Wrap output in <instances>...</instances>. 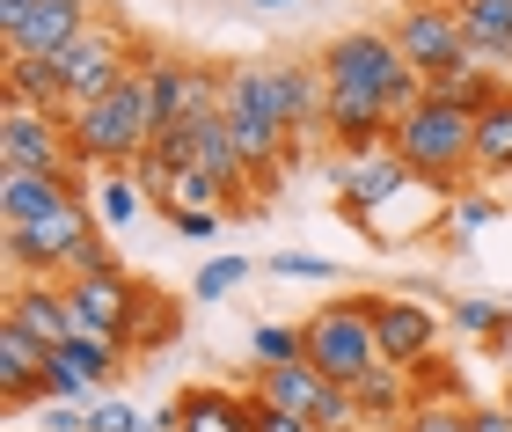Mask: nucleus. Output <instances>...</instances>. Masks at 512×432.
<instances>
[{"mask_svg": "<svg viewBox=\"0 0 512 432\" xmlns=\"http://www.w3.org/2000/svg\"><path fill=\"white\" fill-rule=\"evenodd\" d=\"M388 147L403 154V169L417 176V184H432V191H447V198L476 191V184H469V176H476V118H469L461 103L425 96L403 125L388 132Z\"/></svg>", "mask_w": 512, "mask_h": 432, "instance_id": "obj_1", "label": "nucleus"}, {"mask_svg": "<svg viewBox=\"0 0 512 432\" xmlns=\"http://www.w3.org/2000/svg\"><path fill=\"white\" fill-rule=\"evenodd\" d=\"M322 81H330V88H359V96H388L395 125L425 103V74L403 66V52H395L388 30H344V37H330V44H322Z\"/></svg>", "mask_w": 512, "mask_h": 432, "instance_id": "obj_2", "label": "nucleus"}, {"mask_svg": "<svg viewBox=\"0 0 512 432\" xmlns=\"http://www.w3.org/2000/svg\"><path fill=\"white\" fill-rule=\"evenodd\" d=\"M300 345H308V367L330 374L337 389H359L381 359V337H374V293H344V301H322L308 323H300Z\"/></svg>", "mask_w": 512, "mask_h": 432, "instance_id": "obj_3", "label": "nucleus"}, {"mask_svg": "<svg viewBox=\"0 0 512 432\" xmlns=\"http://www.w3.org/2000/svg\"><path fill=\"white\" fill-rule=\"evenodd\" d=\"M74 147H81V169H132L139 154L154 147V118H147V88H139V74L125 88H110L103 103L74 110Z\"/></svg>", "mask_w": 512, "mask_h": 432, "instance_id": "obj_4", "label": "nucleus"}, {"mask_svg": "<svg viewBox=\"0 0 512 432\" xmlns=\"http://www.w3.org/2000/svg\"><path fill=\"white\" fill-rule=\"evenodd\" d=\"M249 396L271 403V411H286V418H308L315 432H359L352 389H337L308 359H293V367H249Z\"/></svg>", "mask_w": 512, "mask_h": 432, "instance_id": "obj_5", "label": "nucleus"}, {"mask_svg": "<svg viewBox=\"0 0 512 432\" xmlns=\"http://www.w3.org/2000/svg\"><path fill=\"white\" fill-rule=\"evenodd\" d=\"M59 74H66V103L88 110V103H103L110 88H125V81L139 74V37L125 30L118 15H96V22L81 30V44L59 59Z\"/></svg>", "mask_w": 512, "mask_h": 432, "instance_id": "obj_6", "label": "nucleus"}, {"mask_svg": "<svg viewBox=\"0 0 512 432\" xmlns=\"http://www.w3.org/2000/svg\"><path fill=\"white\" fill-rule=\"evenodd\" d=\"M0 169H37V176H88L81 147H74V118H52V110H0Z\"/></svg>", "mask_w": 512, "mask_h": 432, "instance_id": "obj_7", "label": "nucleus"}, {"mask_svg": "<svg viewBox=\"0 0 512 432\" xmlns=\"http://www.w3.org/2000/svg\"><path fill=\"white\" fill-rule=\"evenodd\" d=\"M395 52H403V66H417L425 81L454 74V66H476L469 59V37H461V15L454 0H403V15H395Z\"/></svg>", "mask_w": 512, "mask_h": 432, "instance_id": "obj_8", "label": "nucleus"}, {"mask_svg": "<svg viewBox=\"0 0 512 432\" xmlns=\"http://www.w3.org/2000/svg\"><path fill=\"white\" fill-rule=\"evenodd\" d=\"M447 213H454V198L447 191H432V184H410L395 191V198H381L374 213L359 220V235L374 242V249H403V242H425V235H447Z\"/></svg>", "mask_w": 512, "mask_h": 432, "instance_id": "obj_9", "label": "nucleus"}, {"mask_svg": "<svg viewBox=\"0 0 512 432\" xmlns=\"http://www.w3.org/2000/svg\"><path fill=\"white\" fill-rule=\"evenodd\" d=\"M374 337H381V359L388 367H425L439 352V308L417 301V293H374Z\"/></svg>", "mask_w": 512, "mask_h": 432, "instance_id": "obj_10", "label": "nucleus"}, {"mask_svg": "<svg viewBox=\"0 0 512 432\" xmlns=\"http://www.w3.org/2000/svg\"><path fill=\"white\" fill-rule=\"evenodd\" d=\"M410 184V169H403V154L395 147H359V154H337V213L344 220H366L381 206V198H395Z\"/></svg>", "mask_w": 512, "mask_h": 432, "instance_id": "obj_11", "label": "nucleus"}, {"mask_svg": "<svg viewBox=\"0 0 512 432\" xmlns=\"http://www.w3.org/2000/svg\"><path fill=\"white\" fill-rule=\"evenodd\" d=\"M8 323H22L44 352H59L66 337L81 330L74 323V301H66L59 279H8Z\"/></svg>", "mask_w": 512, "mask_h": 432, "instance_id": "obj_12", "label": "nucleus"}, {"mask_svg": "<svg viewBox=\"0 0 512 432\" xmlns=\"http://www.w3.org/2000/svg\"><path fill=\"white\" fill-rule=\"evenodd\" d=\"M132 286H139V279H125V271H103V279H66L74 323H81L88 337H110V345H118V337H125V315H132Z\"/></svg>", "mask_w": 512, "mask_h": 432, "instance_id": "obj_13", "label": "nucleus"}, {"mask_svg": "<svg viewBox=\"0 0 512 432\" xmlns=\"http://www.w3.org/2000/svg\"><path fill=\"white\" fill-rule=\"evenodd\" d=\"M66 191H88V176H37V169H0V227H30L59 206Z\"/></svg>", "mask_w": 512, "mask_h": 432, "instance_id": "obj_14", "label": "nucleus"}, {"mask_svg": "<svg viewBox=\"0 0 512 432\" xmlns=\"http://www.w3.org/2000/svg\"><path fill=\"white\" fill-rule=\"evenodd\" d=\"M176 330H183V308L169 301L161 286H147L139 279L132 286V315H125V359H147V352H161V345H176Z\"/></svg>", "mask_w": 512, "mask_h": 432, "instance_id": "obj_15", "label": "nucleus"}, {"mask_svg": "<svg viewBox=\"0 0 512 432\" xmlns=\"http://www.w3.org/2000/svg\"><path fill=\"white\" fill-rule=\"evenodd\" d=\"M0 96L22 103V110H52V118H74L59 59H15V52H8V66H0Z\"/></svg>", "mask_w": 512, "mask_h": 432, "instance_id": "obj_16", "label": "nucleus"}, {"mask_svg": "<svg viewBox=\"0 0 512 432\" xmlns=\"http://www.w3.org/2000/svg\"><path fill=\"white\" fill-rule=\"evenodd\" d=\"M183 432H249V389H220V381H191L176 396Z\"/></svg>", "mask_w": 512, "mask_h": 432, "instance_id": "obj_17", "label": "nucleus"}, {"mask_svg": "<svg viewBox=\"0 0 512 432\" xmlns=\"http://www.w3.org/2000/svg\"><path fill=\"white\" fill-rule=\"evenodd\" d=\"M352 411H359V432H395V425L417 411L410 374H403V367H374V374L352 389Z\"/></svg>", "mask_w": 512, "mask_h": 432, "instance_id": "obj_18", "label": "nucleus"}, {"mask_svg": "<svg viewBox=\"0 0 512 432\" xmlns=\"http://www.w3.org/2000/svg\"><path fill=\"white\" fill-rule=\"evenodd\" d=\"M461 37H469V59L512 66V0H454Z\"/></svg>", "mask_w": 512, "mask_h": 432, "instance_id": "obj_19", "label": "nucleus"}, {"mask_svg": "<svg viewBox=\"0 0 512 432\" xmlns=\"http://www.w3.org/2000/svg\"><path fill=\"white\" fill-rule=\"evenodd\" d=\"M88 15H66V8H30V22H22V37L8 44L15 59H66L81 44Z\"/></svg>", "mask_w": 512, "mask_h": 432, "instance_id": "obj_20", "label": "nucleus"}, {"mask_svg": "<svg viewBox=\"0 0 512 432\" xmlns=\"http://www.w3.org/2000/svg\"><path fill=\"white\" fill-rule=\"evenodd\" d=\"M52 359H66V367H74L81 381H88V389H118V367H125V345H110V337H88V330H74V337H66V345L52 352Z\"/></svg>", "mask_w": 512, "mask_h": 432, "instance_id": "obj_21", "label": "nucleus"}, {"mask_svg": "<svg viewBox=\"0 0 512 432\" xmlns=\"http://www.w3.org/2000/svg\"><path fill=\"white\" fill-rule=\"evenodd\" d=\"M505 74H491V66H454V74H439V81H425V96H447V103H461L469 118H483L498 96H505Z\"/></svg>", "mask_w": 512, "mask_h": 432, "instance_id": "obj_22", "label": "nucleus"}, {"mask_svg": "<svg viewBox=\"0 0 512 432\" xmlns=\"http://www.w3.org/2000/svg\"><path fill=\"white\" fill-rule=\"evenodd\" d=\"M447 323H454L461 337H483L491 352L512 345V301H491V293H469V301H454V308H447Z\"/></svg>", "mask_w": 512, "mask_h": 432, "instance_id": "obj_23", "label": "nucleus"}, {"mask_svg": "<svg viewBox=\"0 0 512 432\" xmlns=\"http://www.w3.org/2000/svg\"><path fill=\"white\" fill-rule=\"evenodd\" d=\"M476 176H512V88L476 118Z\"/></svg>", "mask_w": 512, "mask_h": 432, "instance_id": "obj_24", "label": "nucleus"}, {"mask_svg": "<svg viewBox=\"0 0 512 432\" xmlns=\"http://www.w3.org/2000/svg\"><path fill=\"white\" fill-rule=\"evenodd\" d=\"M139 206H147V198H139L132 169H103V176H96V220H103V227H125Z\"/></svg>", "mask_w": 512, "mask_h": 432, "instance_id": "obj_25", "label": "nucleus"}, {"mask_svg": "<svg viewBox=\"0 0 512 432\" xmlns=\"http://www.w3.org/2000/svg\"><path fill=\"white\" fill-rule=\"evenodd\" d=\"M498 213H505V206H498L491 191H461V198H454V213H447V235H439V242L469 249V235H483V227H491Z\"/></svg>", "mask_w": 512, "mask_h": 432, "instance_id": "obj_26", "label": "nucleus"}, {"mask_svg": "<svg viewBox=\"0 0 512 432\" xmlns=\"http://www.w3.org/2000/svg\"><path fill=\"white\" fill-rule=\"evenodd\" d=\"M88 432H154V411H139L132 396L103 389L96 403H88Z\"/></svg>", "mask_w": 512, "mask_h": 432, "instance_id": "obj_27", "label": "nucleus"}, {"mask_svg": "<svg viewBox=\"0 0 512 432\" xmlns=\"http://www.w3.org/2000/svg\"><path fill=\"white\" fill-rule=\"evenodd\" d=\"M410 389H417V403H469V389H461V367L454 359H425V367H410Z\"/></svg>", "mask_w": 512, "mask_h": 432, "instance_id": "obj_28", "label": "nucleus"}, {"mask_svg": "<svg viewBox=\"0 0 512 432\" xmlns=\"http://www.w3.org/2000/svg\"><path fill=\"white\" fill-rule=\"evenodd\" d=\"M249 352H256V367H293V359H308V345H300V323H256Z\"/></svg>", "mask_w": 512, "mask_h": 432, "instance_id": "obj_29", "label": "nucleus"}, {"mask_svg": "<svg viewBox=\"0 0 512 432\" xmlns=\"http://www.w3.org/2000/svg\"><path fill=\"white\" fill-rule=\"evenodd\" d=\"M242 279H249V257H213V264H198L191 293H198V301H227Z\"/></svg>", "mask_w": 512, "mask_h": 432, "instance_id": "obj_30", "label": "nucleus"}, {"mask_svg": "<svg viewBox=\"0 0 512 432\" xmlns=\"http://www.w3.org/2000/svg\"><path fill=\"white\" fill-rule=\"evenodd\" d=\"M469 411L476 403H417L395 432H469Z\"/></svg>", "mask_w": 512, "mask_h": 432, "instance_id": "obj_31", "label": "nucleus"}, {"mask_svg": "<svg viewBox=\"0 0 512 432\" xmlns=\"http://www.w3.org/2000/svg\"><path fill=\"white\" fill-rule=\"evenodd\" d=\"M103 271H125V264H118V249H110L103 235H88V242L74 249V257H66V271H59V286H66V279H103Z\"/></svg>", "mask_w": 512, "mask_h": 432, "instance_id": "obj_32", "label": "nucleus"}, {"mask_svg": "<svg viewBox=\"0 0 512 432\" xmlns=\"http://www.w3.org/2000/svg\"><path fill=\"white\" fill-rule=\"evenodd\" d=\"M271 271H278V279H322V286L337 279V264H330V257H308V249H278Z\"/></svg>", "mask_w": 512, "mask_h": 432, "instance_id": "obj_33", "label": "nucleus"}, {"mask_svg": "<svg viewBox=\"0 0 512 432\" xmlns=\"http://www.w3.org/2000/svg\"><path fill=\"white\" fill-rule=\"evenodd\" d=\"M132 184H139V198H147V206H169V162H161L154 147L132 162Z\"/></svg>", "mask_w": 512, "mask_h": 432, "instance_id": "obj_34", "label": "nucleus"}, {"mask_svg": "<svg viewBox=\"0 0 512 432\" xmlns=\"http://www.w3.org/2000/svg\"><path fill=\"white\" fill-rule=\"evenodd\" d=\"M249 432H315V425L308 418H286V411H271V403L249 396Z\"/></svg>", "mask_w": 512, "mask_h": 432, "instance_id": "obj_35", "label": "nucleus"}, {"mask_svg": "<svg viewBox=\"0 0 512 432\" xmlns=\"http://www.w3.org/2000/svg\"><path fill=\"white\" fill-rule=\"evenodd\" d=\"M44 432H88V403H44Z\"/></svg>", "mask_w": 512, "mask_h": 432, "instance_id": "obj_36", "label": "nucleus"}, {"mask_svg": "<svg viewBox=\"0 0 512 432\" xmlns=\"http://www.w3.org/2000/svg\"><path fill=\"white\" fill-rule=\"evenodd\" d=\"M161 220H169L176 235H191V242H205V235H220V220H227V213H161Z\"/></svg>", "mask_w": 512, "mask_h": 432, "instance_id": "obj_37", "label": "nucleus"}, {"mask_svg": "<svg viewBox=\"0 0 512 432\" xmlns=\"http://www.w3.org/2000/svg\"><path fill=\"white\" fill-rule=\"evenodd\" d=\"M469 432H512V403H476V411H469Z\"/></svg>", "mask_w": 512, "mask_h": 432, "instance_id": "obj_38", "label": "nucleus"}, {"mask_svg": "<svg viewBox=\"0 0 512 432\" xmlns=\"http://www.w3.org/2000/svg\"><path fill=\"white\" fill-rule=\"evenodd\" d=\"M30 8H66V15H88V22H96L103 0H30Z\"/></svg>", "mask_w": 512, "mask_h": 432, "instance_id": "obj_39", "label": "nucleus"}, {"mask_svg": "<svg viewBox=\"0 0 512 432\" xmlns=\"http://www.w3.org/2000/svg\"><path fill=\"white\" fill-rule=\"evenodd\" d=\"M154 432H183V425H176V396H169V403L154 411Z\"/></svg>", "mask_w": 512, "mask_h": 432, "instance_id": "obj_40", "label": "nucleus"}, {"mask_svg": "<svg viewBox=\"0 0 512 432\" xmlns=\"http://www.w3.org/2000/svg\"><path fill=\"white\" fill-rule=\"evenodd\" d=\"M256 15H286V8H300V0H249Z\"/></svg>", "mask_w": 512, "mask_h": 432, "instance_id": "obj_41", "label": "nucleus"}, {"mask_svg": "<svg viewBox=\"0 0 512 432\" xmlns=\"http://www.w3.org/2000/svg\"><path fill=\"white\" fill-rule=\"evenodd\" d=\"M505 403H512V396H505Z\"/></svg>", "mask_w": 512, "mask_h": 432, "instance_id": "obj_42", "label": "nucleus"}]
</instances>
